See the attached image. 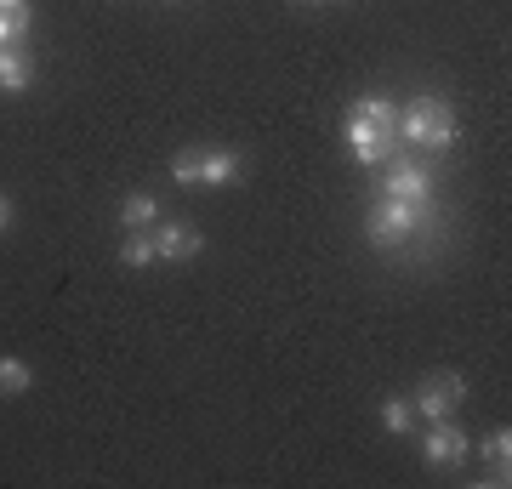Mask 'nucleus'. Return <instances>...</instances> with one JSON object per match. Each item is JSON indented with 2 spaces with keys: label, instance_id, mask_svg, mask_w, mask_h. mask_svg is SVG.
<instances>
[{
  "label": "nucleus",
  "instance_id": "f257e3e1",
  "mask_svg": "<svg viewBox=\"0 0 512 489\" xmlns=\"http://www.w3.org/2000/svg\"><path fill=\"white\" fill-rule=\"evenodd\" d=\"M399 143L427 148V154H450L456 148V109L444 97H416L410 109H399Z\"/></svg>",
  "mask_w": 512,
  "mask_h": 489
},
{
  "label": "nucleus",
  "instance_id": "f03ea898",
  "mask_svg": "<svg viewBox=\"0 0 512 489\" xmlns=\"http://www.w3.org/2000/svg\"><path fill=\"white\" fill-rule=\"evenodd\" d=\"M427 222V205H410V200H376L365 217V239L376 245V251H393V245H410L416 239V228Z\"/></svg>",
  "mask_w": 512,
  "mask_h": 489
},
{
  "label": "nucleus",
  "instance_id": "7ed1b4c3",
  "mask_svg": "<svg viewBox=\"0 0 512 489\" xmlns=\"http://www.w3.org/2000/svg\"><path fill=\"white\" fill-rule=\"evenodd\" d=\"M171 177L183 182V188H222V182L245 177V160H239L234 148H194V154L171 160Z\"/></svg>",
  "mask_w": 512,
  "mask_h": 489
},
{
  "label": "nucleus",
  "instance_id": "20e7f679",
  "mask_svg": "<svg viewBox=\"0 0 512 489\" xmlns=\"http://www.w3.org/2000/svg\"><path fill=\"white\" fill-rule=\"evenodd\" d=\"M342 137H348V154L359 165H387L393 154H399V137H387V131H376L370 120H359V114H348V126H342Z\"/></svg>",
  "mask_w": 512,
  "mask_h": 489
},
{
  "label": "nucleus",
  "instance_id": "39448f33",
  "mask_svg": "<svg viewBox=\"0 0 512 489\" xmlns=\"http://www.w3.org/2000/svg\"><path fill=\"white\" fill-rule=\"evenodd\" d=\"M421 455H427V467H461V461H467V433H461L450 416H444V421H427Z\"/></svg>",
  "mask_w": 512,
  "mask_h": 489
},
{
  "label": "nucleus",
  "instance_id": "423d86ee",
  "mask_svg": "<svg viewBox=\"0 0 512 489\" xmlns=\"http://www.w3.org/2000/svg\"><path fill=\"white\" fill-rule=\"evenodd\" d=\"M148 239H154V256L160 262H188V256H200V228H188V222H154L148 228Z\"/></svg>",
  "mask_w": 512,
  "mask_h": 489
},
{
  "label": "nucleus",
  "instance_id": "0eeeda50",
  "mask_svg": "<svg viewBox=\"0 0 512 489\" xmlns=\"http://www.w3.org/2000/svg\"><path fill=\"white\" fill-rule=\"evenodd\" d=\"M461 399H467V381H461V376H427V387L416 393V416L444 421Z\"/></svg>",
  "mask_w": 512,
  "mask_h": 489
},
{
  "label": "nucleus",
  "instance_id": "6e6552de",
  "mask_svg": "<svg viewBox=\"0 0 512 489\" xmlns=\"http://www.w3.org/2000/svg\"><path fill=\"white\" fill-rule=\"evenodd\" d=\"M382 194L387 200H410V205H427L433 200V171H427V165H393V171H387V182H382Z\"/></svg>",
  "mask_w": 512,
  "mask_h": 489
},
{
  "label": "nucleus",
  "instance_id": "1a4fd4ad",
  "mask_svg": "<svg viewBox=\"0 0 512 489\" xmlns=\"http://www.w3.org/2000/svg\"><path fill=\"white\" fill-rule=\"evenodd\" d=\"M29 80H35L29 52L23 46H0V91H29Z\"/></svg>",
  "mask_w": 512,
  "mask_h": 489
},
{
  "label": "nucleus",
  "instance_id": "9d476101",
  "mask_svg": "<svg viewBox=\"0 0 512 489\" xmlns=\"http://www.w3.org/2000/svg\"><path fill=\"white\" fill-rule=\"evenodd\" d=\"M353 114H359V120H370L376 131H387V137H399V109L387 103L382 91H370V97H359V103H353Z\"/></svg>",
  "mask_w": 512,
  "mask_h": 489
},
{
  "label": "nucleus",
  "instance_id": "9b49d317",
  "mask_svg": "<svg viewBox=\"0 0 512 489\" xmlns=\"http://www.w3.org/2000/svg\"><path fill=\"white\" fill-rule=\"evenodd\" d=\"M29 35V0H0V46H18Z\"/></svg>",
  "mask_w": 512,
  "mask_h": 489
},
{
  "label": "nucleus",
  "instance_id": "f8f14e48",
  "mask_svg": "<svg viewBox=\"0 0 512 489\" xmlns=\"http://www.w3.org/2000/svg\"><path fill=\"white\" fill-rule=\"evenodd\" d=\"M120 262H126V268H154V262H160V256H154V239H148V228H131L126 239H120Z\"/></svg>",
  "mask_w": 512,
  "mask_h": 489
},
{
  "label": "nucleus",
  "instance_id": "ddd939ff",
  "mask_svg": "<svg viewBox=\"0 0 512 489\" xmlns=\"http://www.w3.org/2000/svg\"><path fill=\"white\" fill-rule=\"evenodd\" d=\"M478 455H484V467H490L495 484H507V455H512V433H507V427H495V433L484 438V450H478Z\"/></svg>",
  "mask_w": 512,
  "mask_h": 489
},
{
  "label": "nucleus",
  "instance_id": "4468645a",
  "mask_svg": "<svg viewBox=\"0 0 512 489\" xmlns=\"http://www.w3.org/2000/svg\"><path fill=\"white\" fill-rule=\"evenodd\" d=\"M120 222H126V228H154V222H160V200H154V194H126V200H120Z\"/></svg>",
  "mask_w": 512,
  "mask_h": 489
},
{
  "label": "nucleus",
  "instance_id": "2eb2a0df",
  "mask_svg": "<svg viewBox=\"0 0 512 489\" xmlns=\"http://www.w3.org/2000/svg\"><path fill=\"white\" fill-rule=\"evenodd\" d=\"M410 421H416V404H410V399H399V393H393V399H382V427L393 438L410 433Z\"/></svg>",
  "mask_w": 512,
  "mask_h": 489
},
{
  "label": "nucleus",
  "instance_id": "dca6fc26",
  "mask_svg": "<svg viewBox=\"0 0 512 489\" xmlns=\"http://www.w3.org/2000/svg\"><path fill=\"white\" fill-rule=\"evenodd\" d=\"M29 364L23 359H0V393H29Z\"/></svg>",
  "mask_w": 512,
  "mask_h": 489
},
{
  "label": "nucleus",
  "instance_id": "f3484780",
  "mask_svg": "<svg viewBox=\"0 0 512 489\" xmlns=\"http://www.w3.org/2000/svg\"><path fill=\"white\" fill-rule=\"evenodd\" d=\"M12 234V200H6V194H0V239Z\"/></svg>",
  "mask_w": 512,
  "mask_h": 489
}]
</instances>
